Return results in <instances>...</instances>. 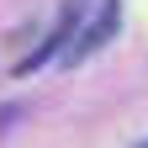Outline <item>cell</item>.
<instances>
[{
    "label": "cell",
    "mask_w": 148,
    "mask_h": 148,
    "mask_svg": "<svg viewBox=\"0 0 148 148\" xmlns=\"http://www.w3.org/2000/svg\"><path fill=\"white\" fill-rule=\"evenodd\" d=\"M132 148H148V138H143V143H132Z\"/></svg>",
    "instance_id": "7a4b0ae2"
},
{
    "label": "cell",
    "mask_w": 148,
    "mask_h": 148,
    "mask_svg": "<svg viewBox=\"0 0 148 148\" xmlns=\"http://www.w3.org/2000/svg\"><path fill=\"white\" fill-rule=\"evenodd\" d=\"M116 27H122V0H101V11H95V21H90L74 42L64 48V64H85L90 53H101L111 37H116Z\"/></svg>",
    "instance_id": "6da1fadb"
}]
</instances>
